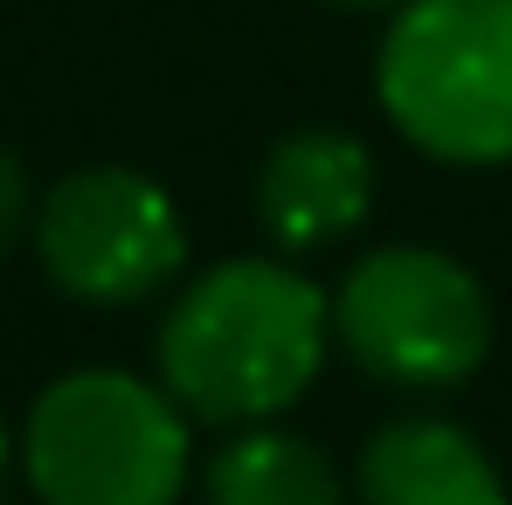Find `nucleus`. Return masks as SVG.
<instances>
[{"mask_svg":"<svg viewBox=\"0 0 512 505\" xmlns=\"http://www.w3.org/2000/svg\"><path fill=\"white\" fill-rule=\"evenodd\" d=\"M35 250L56 291L84 305H139L187 256V222L160 180L132 167H84L35 208Z\"/></svg>","mask_w":512,"mask_h":505,"instance_id":"5","label":"nucleus"},{"mask_svg":"<svg viewBox=\"0 0 512 505\" xmlns=\"http://www.w3.org/2000/svg\"><path fill=\"white\" fill-rule=\"evenodd\" d=\"M208 505H346V485L312 436L250 422L208 457Z\"/></svg>","mask_w":512,"mask_h":505,"instance_id":"8","label":"nucleus"},{"mask_svg":"<svg viewBox=\"0 0 512 505\" xmlns=\"http://www.w3.org/2000/svg\"><path fill=\"white\" fill-rule=\"evenodd\" d=\"M374 97L429 160H512V0H402L374 56Z\"/></svg>","mask_w":512,"mask_h":505,"instance_id":"2","label":"nucleus"},{"mask_svg":"<svg viewBox=\"0 0 512 505\" xmlns=\"http://www.w3.org/2000/svg\"><path fill=\"white\" fill-rule=\"evenodd\" d=\"M333 339V298L277 263L229 256L173 298L160 326V381L201 422H270L291 409Z\"/></svg>","mask_w":512,"mask_h":505,"instance_id":"1","label":"nucleus"},{"mask_svg":"<svg viewBox=\"0 0 512 505\" xmlns=\"http://www.w3.org/2000/svg\"><path fill=\"white\" fill-rule=\"evenodd\" d=\"M360 505H512V492L471 429L395 416L360 450Z\"/></svg>","mask_w":512,"mask_h":505,"instance_id":"7","label":"nucleus"},{"mask_svg":"<svg viewBox=\"0 0 512 505\" xmlns=\"http://www.w3.org/2000/svg\"><path fill=\"white\" fill-rule=\"evenodd\" d=\"M0 471H7V429H0Z\"/></svg>","mask_w":512,"mask_h":505,"instance_id":"11","label":"nucleus"},{"mask_svg":"<svg viewBox=\"0 0 512 505\" xmlns=\"http://www.w3.org/2000/svg\"><path fill=\"white\" fill-rule=\"evenodd\" d=\"M21 464L42 505H173L187 485V422L173 388L84 367L28 409Z\"/></svg>","mask_w":512,"mask_h":505,"instance_id":"3","label":"nucleus"},{"mask_svg":"<svg viewBox=\"0 0 512 505\" xmlns=\"http://www.w3.org/2000/svg\"><path fill=\"white\" fill-rule=\"evenodd\" d=\"M333 333L388 388H450L492 353V298L457 256L388 243L346 270Z\"/></svg>","mask_w":512,"mask_h":505,"instance_id":"4","label":"nucleus"},{"mask_svg":"<svg viewBox=\"0 0 512 505\" xmlns=\"http://www.w3.org/2000/svg\"><path fill=\"white\" fill-rule=\"evenodd\" d=\"M374 208V153L340 125L284 132L256 173V215L284 250H326Z\"/></svg>","mask_w":512,"mask_h":505,"instance_id":"6","label":"nucleus"},{"mask_svg":"<svg viewBox=\"0 0 512 505\" xmlns=\"http://www.w3.org/2000/svg\"><path fill=\"white\" fill-rule=\"evenodd\" d=\"M21 229H28V173H21V160L0 146V256L14 250Z\"/></svg>","mask_w":512,"mask_h":505,"instance_id":"9","label":"nucleus"},{"mask_svg":"<svg viewBox=\"0 0 512 505\" xmlns=\"http://www.w3.org/2000/svg\"><path fill=\"white\" fill-rule=\"evenodd\" d=\"M346 7H402V0H346Z\"/></svg>","mask_w":512,"mask_h":505,"instance_id":"10","label":"nucleus"}]
</instances>
